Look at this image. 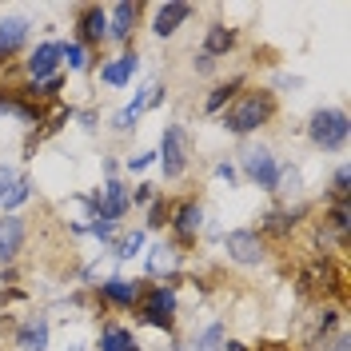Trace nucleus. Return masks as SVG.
Returning <instances> with one entry per match:
<instances>
[{"label":"nucleus","instance_id":"nucleus-1","mask_svg":"<svg viewBox=\"0 0 351 351\" xmlns=\"http://www.w3.org/2000/svg\"><path fill=\"white\" fill-rule=\"evenodd\" d=\"M271 112H276V96L271 92H247V96H240L232 108L223 112V128L236 132V136H247L260 124H267Z\"/></svg>","mask_w":351,"mask_h":351},{"label":"nucleus","instance_id":"nucleus-2","mask_svg":"<svg viewBox=\"0 0 351 351\" xmlns=\"http://www.w3.org/2000/svg\"><path fill=\"white\" fill-rule=\"evenodd\" d=\"M348 112L339 108H319L311 112V124H307V136H311V144L315 148H324V152H339L343 144H348Z\"/></svg>","mask_w":351,"mask_h":351},{"label":"nucleus","instance_id":"nucleus-3","mask_svg":"<svg viewBox=\"0 0 351 351\" xmlns=\"http://www.w3.org/2000/svg\"><path fill=\"white\" fill-rule=\"evenodd\" d=\"M160 168H164V176L168 180H180L184 176V168H188V144H184V132L176 128H164V136H160Z\"/></svg>","mask_w":351,"mask_h":351},{"label":"nucleus","instance_id":"nucleus-4","mask_svg":"<svg viewBox=\"0 0 351 351\" xmlns=\"http://www.w3.org/2000/svg\"><path fill=\"white\" fill-rule=\"evenodd\" d=\"M140 315H144V324H152V328H172L176 291L172 287H152V291L144 295V304H140Z\"/></svg>","mask_w":351,"mask_h":351},{"label":"nucleus","instance_id":"nucleus-5","mask_svg":"<svg viewBox=\"0 0 351 351\" xmlns=\"http://www.w3.org/2000/svg\"><path fill=\"white\" fill-rule=\"evenodd\" d=\"M223 252H228V260L243 263V267H252V263L263 260V240L256 236V232H228L223 236Z\"/></svg>","mask_w":351,"mask_h":351},{"label":"nucleus","instance_id":"nucleus-6","mask_svg":"<svg viewBox=\"0 0 351 351\" xmlns=\"http://www.w3.org/2000/svg\"><path fill=\"white\" fill-rule=\"evenodd\" d=\"M243 172L247 180L256 184V188H276V172H280V164H276V156L267 152V148H247L243 152Z\"/></svg>","mask_w":351,"mask_h":351},{"label":"nucleus","instance_id":"nucleus-7","mask_svg":"<svg viewBox=\"0 0 351 351\" xmlns=\"http://www.w3.org/2000/svg\"><path fill=\"white\" fill-rule=\"evenodd\" d=\"M128 208H132L128 188H124L120 180H108V184L100 188V196H96V216H104V219L116 223L120 216H128Z\"/></svg>","mask_w":351,"mask_h":351},{"label":"nucleus","instance_id":"nucleus-8","mask_svg":"<svg viewBox=\"0 0 351 351\" xmlns=\"http://www.w3.org/2000/svg\"><path fill=\"white\" fill-rule=\"evenodd\" d=\"M32 192V184L24 180L16 168H8V164H0V208L4 212H12V208H21L24 199Z\"/></svg>","mask_w":351,"mask_h":351},{"label":"nucleus","instance_id":"nucleus-9","mask_svg":"<svg viewBox=\"0 0 351 351\" xmlns=\"http://www.w3.org/2000/svg\"><path fill=\"white\" fill-rule=\"evenodd\" d=\"M160 96H164V88L160 84H148L136 100H132L128 108H120L116 112V120H112V128L116 132H128V128H136V120H140V112L144 108H152V104H160Z\"/></svg>","mask_w":351,"mask_h":351},{"label":"nucleus","instance_id":"nucleus-10","mask_svg":"<svg viewBox=\"0 0 351 351\" xmlns=\"http://www.w3.org/2000/svg\"><path fill=\"white\" fill-rule=\"evenodd\" d=\"M172 228H176V236L180 240H196V232H199V223H204V212H199V204H192V199H184V204H176L172 208Z\"/></svg>","mask_w":351,"mask_h":351},{"label":"nucleus","instance_id":"nucleus-11","mask_svg":"<svg viewBox=\"0 0 351 351\" xmlns=\"http://www.w3.org/2000/svg\"><path fill=\"white\" fill-rule=\"evenodd\" d=\"M24 243V219L21 216H0V263L16 260Z\"/></svg>","mask_w":351,"mask_h":351},{"label":"nucleus","instance_id":"nucleus-12","mask_svg":"<svg viewBox=\"0 0 351 351\" xmlns=\"http://www.w3.org/2000/svg\"><path fill=\"white\" fill-rule=\"evenodd\" d=\"M56 64H60V44H40V48L28 56V76H32V80H52Z\"/></svg>","mask_w":351,"mask_h":351},{"label":"nucleus","instance_id":"nucleus-13","mask_svg":"<svg viewBox=\"0 0 351 351\" xmlns=\"http://www.w3.org/2000/svg\"><path fill=\"white\" fill-rule=\"evenodd\" d=\"M188 16H192V4H160L156 8V21H152V32L156 36H172Z\"/></svg>","mask_w":351,"mask_h":351},{"label":"nucleus","instance_id":"nucleus-14","mask_svg":"<svg viewBox=\"0 0 351 351\" xmlns=\"http://www.w3.org/2000/svg\"><path fill=\"white\" fill-rule=\"evenodd\" d=\"M136 16H140V8H136V4H128V0H124V4H116V8H112V16H108V36H112V40H128L132 28H136Z\"/></svg>","mask_w":351,"mask_h":351},{"label":"nucleus","instance_id":"nucleus-15","mask_svg":"<svg viewBox=\"0 0 351 351\" xmlns=\"http://www.w3.org/2000/svg\"><path fill=\"white\" fill-rule=\"evenodd\" d=\"M80 36H84V40H92V44L108 36V12H104L100 4H92V8H84V12H80Z\"/></svg>","mask_w":351,"mask_h":351},{"label":"nucleus","instance_id":"nucleus-16","mask_svg":"<svg viewBox=\"0 0 351 351\" xmlns=\"http://www.w3.org/2000/svg\"><path fill=\"white\" fill-rule=\"evenodd\" d=\"M24 40H28V21H21V16L4 21V24H0V60H4V56H12Z\"/></svg>","mask_w":351,"mask_h":351},{"label":"nucleus","instance_id":"nucleus-17","mask_svg":"<svg viewBox=\"0 0 351 351\" xmlns=\"http://www.w3.org/2000/svg\"><path fill=\"white\" fill-rule=\"evenodd\" d=\"M232 48H236V32H232L228 24H212L208 36H204V56L212 60V56H223V52H232Z\"/></svg>","mask_w":351,"mask_h":351},{"label":"nucleus","instance_id":"nucleus-18","mask_svg":"<svg viewBox=\"0 0 351 351\" xmlns=\"http://www.w3.org/2000/svg\"><path fill=\"white\" fill-rule=\"evenodd\" d=\"M16 348L21 351H44L48 348V324H44V319H28V324L16 331Z\"/></svg>","mask_w":351,"mask_h":351},{"label":"nucleus","instance_id":"nucleus-19","mask_svg":"<svg viewBox=\"0 0 351 351\" xmlns=\"http://www.w3.org/2000/svg\"><path fill=\"white\" fill-rule=\"evenodd\" d=\"M136 68H140V60H136V56H116L112 64L100 68V80H104V84H112V88H120V84H128V80H132V72H136Z\"/></svg>","mask_w":351,"mask_h":351},{"label":"nucleus","instance_id":"nucleus-20","mask_svg":"<svg viewBox=\"0 0 351 351\" xmlns=\"http://www.w3.org/2000/svg\"><path fill=\"white\" fill-rule=\"evenodd\" d=\"M100 291L108 295L112 304H120V307H132L136 300H140V287L132 284V280H120V276H112V280H104V284H100Z\"/></svg>","mask_w":351,"mask_h":351},{"label":"nucleus","instance_id":"nucleus-21","mask_svg":"<svg viewBox=\"0 0 351 351\" xmlns=\"http://www.w3.org/2000/svg\"><path fill=\"white\" fill-rule=\"evenodd\" d=\"M176 263H180L176 247H168V243H156L152 252H148V276H172Z\"/></svg>","mask_w":351,"mask_h":351},{"label":"nucleus","instance_id":"nucleus-22","mask_svg":"<svg viewBox=\"0 0 351 351\" xmlns=\"http://www.w3.org/2000/svg\"><path fill=\"white\" fill-rule=\"evenodd\" d=\"M100 351H136V343H132V331L104 328V335H100Z\"/></svg>","mask_w":351,"mask_h":351},{"label":"nucleus","instance_id":"nucleus-23","mask_svg":"<svg viewBox=\"0 0 351 351\" xmlns=\"http://www.w3.org/2000/svg\"><path fill=\"white\" fill-rule=\"evenodd\" d=\"M223 343H228V339H223V328H219V324H208V328L196 335L192 351H223Z\"/></svg>","mask_w":351,"mask_h":351},{"label":"nucleus","instance_id":"nucleus-24","mask_svg":"<svg viewBox=\"0 0 351 351\" xmlns=\"http://www.w3.org/2000/svg\"><path fill=\"white\" fill-rule=\"evenodd\" d=\"M60 60H68V68H72V72H84V68H88L84 44H60Z\"/></svg>","mask_w":351,"mask_h":351},{"label":"nucleus","instance_id":"nucleus-25","mask_svg":"<svg viewBox=\"0 0 351 351\" xmlns=\"http://www.w3.org/2000/svg\"><path fill=\"white\" fill-rule=\"evenodd\" d=\"M271 192L295 196V192H300V168H280V172H276V188H271Z\"/></svg>","mask_w":351,"mask_h":351},{"label":"nucleus","instance_id":"nucleus-26","mask_svg":"<svg viewBox=\"0 0 351 351\" xmlns=\"http://www.w3.org/2000/svg\"><path fill=\"white\" fill-rule=\"evenodd\" d=\"M236 88H240V80H232V84H216L204 108H208V112H219L223 104H228V100H232V96H236Z\"/></svg>","mask_w":351,"mask_h":351},{"label":"nucleus","instance_id":"nucleus-27","mask_svg":"<svg viewBox=\"0 0 351 351\" xmlns=\"http://www.w3.org/2000/svg\"><path fill=\"white\" fill-rule=\"evenodd\" d=\"M140 243H144V232H132V236H124V240L116 243V256H120V260H132V256L140 252Z\"/></svg>","mask_w":351,"mask_h":351},{"label":"nucleus","instance_id":"nucleus-28","mask_svg":"<svg viewBox=\"0 0 351 351\" xmlns=\"http://www.w3.org/2000/svg\"><path fill=\"white\" fill-rule=\"evenodd\" d=\"M291 223H295V219H291V212H271L263 228H267V232H276V236H284V232L291 228Z\"/></svg>","mask_w":351,"mask_h":351},{"label":"nucleus","instance_id":"nucleus-29","mask_svg":"<svg viewBox=\"0 0 351 351\" xmlns=\"http://www.w3.org/2000/svg\"><path fill=\"white\" fill-rule=\"evenodd\" d=\"M168 216H172V208H168V204H152V212H148V228H164Z\"/></svg>","mask_w":351,"mask_h":351},{"label":"nucleus","instance_id":"nucleus-30","mask_svg":"<svg viewBox=\"0 0 351 351\" xmlns=\"http://www.w3.org/2000/svg\"><path fill=\"white\" fill-rule=\"evenodd\" d=\"M152 160H156V152H140V156H132V160H128V168H132V172H144Z\"/></svg>","mask_w":351,"mask_h":351},{"label":"nucleus","instance_id":"nucleus-31","mask_svg":"<svg viewBox=\"0 0 351 351\" xmlns=\"http://www.w3.org/2000/svg\"><path fill=\"white\" fill-rule=\"evenodd\" d=\"M132 199H136V204H152V199H156V188H152V184H140Z\"/></svg>","mask_w":351,"mask_h":351},{"label":"nucleus","instance_id":"nucleus-32","mask_svg":"<svg viewBox=\"0 0 351 351\" xmlns=\"http://www.w3.org/2000/svg\"><path fill=\"white\" fill-rule=\"evenodd\" d=\"M335 196L348 199V168H339V172H335Z\"/></svg>","mask_w":351,"mask_h":351},{"label":"nucleus","instance_id":"nucleus-33","mask_svg":"<svg viewBox=\"0 0 351 351\" xmlns=\"http://www.w3.org/2000/svg\"><path fill=\"white\" fill-rule=\"evenodd\" d=\"M216 176H219V180H228V188L236 184V168H232V164H219V168H216Z\"/></svg>","mask_w":351,"mask_h":351},{"label":"nucleus","instance_id":"nucleus-34","mask_svg":"<svg viewBox=\"0 0 351 351\" xmlns=\"http://www.w3.org/2000/svg\"><path fill=\"white\" fill-rule=\"evenodd\" d=\"M331 351H351V343H348V339H339V343H335Z\"/></svg>","mask_w":351,"mask_h":351},{"label":"nucleus","instance_id":"nucleus-35","mask_svg":"<svg viewBox=\"0 0 351 351\" xmlns=\"http://www.w3.org/2000/svg\"><path fill=\"white\" fill-rule=\"evenodd\" d=\"M68 351H84V348H80V343H76V348H68Z\"/></svg>","mask_w":351,"mask_h":351}]
</instances>
